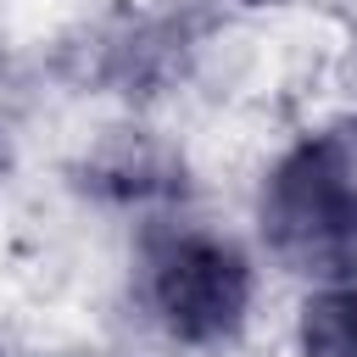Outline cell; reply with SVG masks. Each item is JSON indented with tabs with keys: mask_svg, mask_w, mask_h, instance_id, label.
Returning a JSON list of instances; mask_svg holds the SVG:
<instances>
[{
	"mask_svg": "<svg viewBox=\"0 0 357 357\" xmlns=\"http://www.w3.org/2000/svg\"><path fill=\"white\" fill-rule=\"evenodd\" d=\"M262 229L290 268L351 279L357 273V145L346 134H324L301 145L268 178Z\"/></svg>",
	"mask_w": 357,
	"mask_h": 357,
	"instance_id": "1",
	"label": "cell"
},
{
	"mask_svg": "<svg viewBox=\"0 0 357 357\" xmlns=\"http://www.w3.org/2000/svg\"><path fill=\"white\" fill-rule=\"evenodd\" d=\"M151 307L178 340H218L251 301L245 262L206 234H167L151 245Z\"/></svg>",
	"mask_w": 357,
	"mask_h": 357,
	"instance_id": "2",
	"label": "cell"
},
{
	"mask_svg": "<svg viewBox=\"0 0 357 357\" xmlns=\"http://www.w3.org/2000/svg\"><path fill=\"white\" fill-rule=\"evenodd\" d=\"M301 351L307 357H357V284H335L307 301Z\"/></svg>",
	"mask_w": 357,
	"mask_h": 357,
	"instance_id": "3",
	"label": "cell"
}]
</instances>
